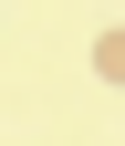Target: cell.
<instances>
[{
	"mask_svg": "<svg viewBox=\"0 0 125 146\" xmlns=\"http://www.w3.org/2000/svg\"><path fill=\"white\" fill-rule=\"evenodd\" d=\"M94 73H104V84H125V31H104V42H94Z\"/></svg>",
	"mask_w": 125,
	"mask_h": 146,
	"instance_id": "cell-1",
	"label": "cell"
}]
</instances>
